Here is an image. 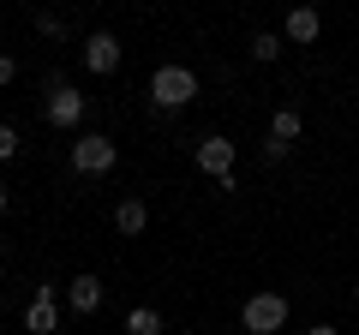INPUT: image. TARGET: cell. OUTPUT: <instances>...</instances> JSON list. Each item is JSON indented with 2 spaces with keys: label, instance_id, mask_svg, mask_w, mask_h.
I'll use <instances>...</instances> for the list:
<instances>
[{
  "label": "cell",
  "instance_id": "obj_1",
  "mask_svg": "<svg viewBox=\"0 0 359 335\" xmlns=\"http://www.w3.org/2000/svg\"><path fill=\"white\" fill-rule=\"evenodd\" d=\"M198 96V72L192 66H156L150 72V108L156 114H180Z\"/></svg>",
  "mask_w": 359,
  "mask_h": 335
},
{
  "label": "cell",
  "instance_id": "obj_2",
  "mask_svg": "<svg viewBox=\"0 0 359 335\" xmlns=\"http://www.w3.org/2000/svg\"><path fill=\"white\" fill-rule=\"evenodd\" d=\"M240 323H245V335H282V323H287V294H276V287L252 294V299L240 306Z\"/></svg>",
  "mask_w": 359,
  "mask_h": 335
},
{
  "label": "cell",
  "instance_id": "obj_3",
  "mask_svg": "<svg viewBox=\"0 0 359 335\" xmlns=\"http://www.w3.org/2000/svg\"><path fill=\"white\" fill-rule=\"evenodd\" d=\"M114 162H120V150H114L108 132H84V138H72V168H78V174H108Z\"/></svg>",
  "mask_w": 359,
  "mask_h": 335
},
{
  "label": "cell",
  "instance_id": "obj_4",
  "mask_svg": "<svg viewBox=\"0 0 359 335\" xmlns=\"http://www.w3.org/2000/svg\"><path fill=\"white\" fill-rule=\"evenodd\" d=\"M233 162H240V150H233V138H222V132H210V138H198V168H204L210 180L228 186L233 180Z\"/></svg>",
  "mask_w": 359,
  "mask_h": 335
},
{
  "label": "cell",
  "instance_id": "obj_5",
  "mask_svg": "<svg viewBox=\"0 0 359 335\" xmlns=\"http://www.w3.org/2000/svg\"><path fill=\"white\" fill-rule=\"evenodd\" d=\"M84 108H90V102L72 90V84H48V102H42V114H48L54 132H72L78 120H84Z\"/></svg>",
  "mask_w": 359,
  "mask_h": 335
},
{
  "label": "cell",
  "instance_id": "obj_6",
  "mask_svg": "<svg viewBox=\"0 0 359 335\" xmlns=\"http://www.w3.org/2000/svg\"><path fill=\"white\" fill-rule=\"evenodd\" d=\"M299 132H306L299 108H276V114H269V144H264V156H269V162H282V156L299 144Z\"/></svg>",
  "mask_w": 359,
  "mask_h": 335
},
{
  "label": "cell",
  "instance_id": "obj_7",
  "mask_svg": "<svg viewBox=\"0 0 359 335\" xmlns=\"http://www.w3.org/2000/svg\"><path fill=\"white\" fill-rule=\"evenodd\" d=\"M120 54H126V48H120V36H114V30H96V36H84V72L108 78V72L120 66Z\"/></svg>",
  "mask_w": 359,
  "mask_h": 335
},
{
  "label": "cell",
  "instance_id": "obj_8",
  "mask_svg": "<svg viewBox=\"0 0 359 335\" xmlns=\"http://www.w3.org/2000/svg\"><path fill=\"white\" fill-rule=\"evenodd\" d=\"M318 36H323V13L318 6H294V13L282 18V42H294V48H311Z\"/></svg>",
  "mask_w": 359,
  "mask_h": 335
},
{
  "label": "cell",
  "instance_id": "obj_9",
  "mask_svg": "<svg viewBox=\"0 0 359 335\" xmlns=\"http://www.w3.org/2000/svg\"><path fill=\"white\" fill-rule=\"evenodd\" d=\"M66 306L78 311V317H90V311H102V275H72V282H66Z\"/></svg>",
  "mask_w": 359,
  "mask_h": 335
},
{
  "label": "cell",
  "instance_id": "obj_10",
  "mask_svg": "<svg viewBox=\"0 0 359 335\" xmlns=\"http://www.w3.org/2000/svg\"><path fill=\"white\" fill-rule=\"evenodd\" d=\"M25 329H30V335H54V329H60V311H54V287H48V282H42V287H36V299H30Z\"/></svg>",
  "mask_w": 359,
  "mask_h": 335
},
{
  "label": "cell",
  "instance_id": "obj_11",
  "mask_svg": "<svg viewBox=\"0 0 359 335\" xmlns=\"http://www.w3.org/2000/svg\"><path fill=\"white\" fill-rule=\"evenodd\" d=\"M114 228L126 233V240H138V233L150 228V204H144V198H120L114 204Z\"/></svg>",
  "mask_w": 359,
  "mask_h": 335
},
{
  "label": "cell",
  "instance_id": "obj_12",
  "mask_svg": "<svg viewBox=\"0 0 359 335\" xmlns=\"http://www.w3.org/2000/svg\"><path fill=\"white\" fill-rule=\"evenodd\" d=\"M126 335H162V311L156 306H132L126 311Z\"/></svg>",
  "mask_w": 359,
  "mask_h": 335
},
{
  "label": "cell",
  "instance_id": "obj_13",
  "mask_svg": "<svg viewBox=\"0 0 359 335\" xmlns=\"http://www.w3.org/2000/svg\"><path fill=\"white\" fill-rule=\"evenodd\" d=\"M282 48H287V42H282V30H257V36H252V60H257V66L282 60Z\"/></svg>",
  "mask_w": 359,
  "mask_h": 335
},
{
  "label": "cell",
  "instance_id": "obj_14",
  "mask_svg": "<svg viewBox=\"0 0 359 335\" xmlns=\"http://www.w3.org/2000/svg\"><path fill=\"white\" fill-rule=\"evenodd\" d=\"M36 30L42 36H72V25H66L60 13H36Z\"/></svg>",
  "mask_w": 359,
  "mask_h": 335
},
{
  "label": "cell",
  "instance_id": "obj_15",
  "mask_svg": "<svg viewBox=\"0 0 359 335\" xmlns=\"http://www.w3.org/2000/svg\"><path fill=\"white\" fill-rule=\"evenodd\" d=\"M18 144H25V138H18L13 126H0V162H13V156H18Z\"/></svg>",
  "mask_w": 359,
  "mask_h": 335
},
{
  "label": "cell",
  "instance_id": "obj_16",
  "mask_svg": "<svg viewBox=\"0 0 359 335\" xmlns=\"http://www.w3.org/2000/svg\"><path fill=\"white\" fill-rule=\"evenodd\" d=\"M13 78H18V60H13V54H0V84H13Z\"/></svg>",
  "mask_w": 359,
  "mask_h": 335
},
{
  "label": "cell",
  "instance_id": "obj_17",
  "mask_svg": "<svg viewBox=\"0 0 359 335\" xmlns=\"http://www.w3.org/2000/svg\"><path fill=\"white\" fill-rule=\"evenodd\" d=\"M306 335H341V329H335V323H311Z\"/></svg>",
  "mask_w": 359,
  "mask_h": 335
},
{
  "label": "cell",
  "instance_id": "obj_18",
  "mask_svg": "<svg viewBox=\"0 0 359 335\" xmlns=\"http://www.w3.org/2000/svg\"><path fill=\"white\" fill-rule=\"evenodd\" d=\"M6 204H13V192H6V186H0V216H6Z\"/></svg>",
  "mask_w": 359,
  "mask_h": 335
}]
</instances>
